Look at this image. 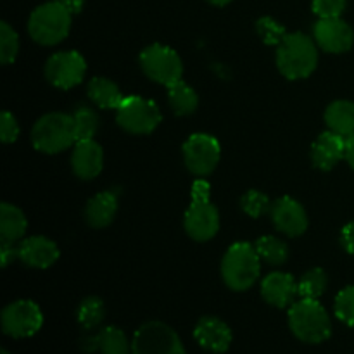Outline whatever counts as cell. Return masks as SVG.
I'll use <instances>...</instances> for the list:
<instances>
[{
  "label": "cell",
  "instance_id": "6da1fadb",
  "mask_svg": "<svg viewBox=\"0 0 354 354\" xmlns=\"http://www.w3.org/2000/svg\"><path fill=\"white\" fill-rule=\"evenodd\" d=\"M277 66L287 80H304L318 66V45L304 33H287L277 48Z\"/></svg>",
  "mask_w": 354,
  "mask_h": 354
},
{
  "label": "cell",
  "instance_id": "7a4b0ae2",
  "mask_svg": "<svg viewBox=\"0 0 354 354\" xmlns=\"http://www.w3.org/2000/svg\"><path fill=\"white\" fill-rule=\"evenodd\" d=\"M73 14L62 0H48L31 12L28 33L37 44L52 47L64 40L71 30Z\"/></svg>",
  "mask_w": 354,
  "mask_h": 354
},
{
  "label": "cell",
  "instance_id": "3957f363",
  "mask_svg": "<svg viewBox=\"0 0 354 354\" xmlns=\"http://www.w3.org/2000/svg\"><path fill=\"white\" fill-rule=\"evenodd\" d=\"M261 273V258L249 242H235L221 259V277L228 289L235 292L248 290L258 282Z\"/></svg>",
  "mask_w": 354,
  "mask_h": 354
},
{
  "label": "cell",
  "instance_id": "277c9868",
  "mask_svg": "<svg viewBox=\"0 0 354 354\" xmlns=\"http://www.w3.org/2000/svg\"><path fill=\"white\" fill-rule=\"evenodd\" d=\"M289 327L299 341L320 344L332 335V322L318 299H303L290 306Z\"/></svg>",
  "mask_w": 354,
  "mask_h": 354
},
{
  "label": "cell",
  "instance_id": "5b68a950",
  "mask_svg": "<svg viewBox=\"0 0 354 354\" xmlns=\"http://www.w3.org/2000/svg\"><path fill=\"white\" fill-rule=\"evenodd\" d=\"M31 144L44 154H59L76 144L73 116L66 113H48L41 116L31 130Z\"/></svg>",
  "mask_w": 354,
  "mask_h": 354
},
{
  "label": "cell",
  "instance_id": "8992f818",
  "mask_svg": "<svg viewBox=\"0 0 354 354\" xmlns=\"http://www.w3.org/2000/svg\"><path fill=\"white\" fill-rule=\"evenodd\" d=\"M140 68L144 75L162 86L182 82L183 62L180 55L168 45H149L140 54Z\"/></svg>",
  "mask_w": 354,
  "mask_h": 354
},
{
  "label": "cell",
  "instance_id": "52a82bcc",
  "mask_svg": "<svg viewBox=\"0 0 354 354\" xmlns=\"http://www.w3.org/2000/svg\"><path fill=\"white\" fill-rule=\"evenodd\" d=\"M162 116L158 104L140 95L124 97L116 109V121L124 131L131 135L152 133L161 123Z\"/></svg>",
  "mask_w": 354,
  "mask_h": 354
},
{
  "label": "cell",
  "instance_id": "ba28073f",
  "mask_svg": "<svg viewBox=\"0 0 354 354\" xmlns=\"http://www.w3.org/2000/svg\"><path fill=\"white\" fill-rule=\"evenodd\" d=\"M131 354H187L180 335L162 322H147L131 339Z\"/></svg>",
  "mask_w": 354,
  "mask_h": 354
},
{
  "label": "cell",
  "instance_id": "9c48e42d",
  "mask_svg": "<svg viewBox=\"0 0 354 354\" xmlns=\"http://www.w3.org/2000/svg\"><path fill=\"white\" fill-rule=\"evenodd\" d=\"M0 322L6 335L14 339H26L40 330L44 325V315L37 303L30 299H19L3 308Z\"/></svg>",
  "mask_w": 354,
  "mask_h": 354
},
{
  "label": "cell",
  "instance_id": "30bf717a",
  "mask_svg": "<svg viewBox=\"0 0 354 354\" xmlns=\"http://www.w3.org/2000/svg\"><path fill=\"white\" fill-rule=\"evenodd\" d=\"M221 158V145L213 135L194 133L183 144V161L196 176H207L216 169Z\"/></svg>",
  "mask_w": 354,
  "mask_h": 354
},
{
  "label": "cell",
  "instance_id": "8fae6325",
  "mask_svg": "<svg viewBox=\"0 0 354 354\" xmlns=\"http://www.w3.org/2000/svg\"><path fill=\"white\" fill-rule=\"evenodd\" d=\"M86 61L76 50H62L50 55L45 64V78L55 88L69 90L83 82Z\"/></svg>",
  "mask_w": 354,
  "mask_h": 354
},
{
  "label": "cell",
  "instance_id": "7c38bea8",
  "mask_svg": "<svg viewBox=\"0 0 354 354\" xmlns=\"http://www.w3.org/2000/svg\"><path fill=\"white\" fill-rule=\"evenodd\" d=\"M313 40L328 54H344L353 47L354 31L341 17H320L313 26Z\"/></svg>",
  "mask_w": 354,
  "mask_h": 354
},
{
  "label": "cell",
  "instance_id": "4fadbf2b",
  "mask_svg": "<svg viewBox=\"0 0 354 354\" xmlns=\"http://www.w3.org/2000/svg\"><path fill=\"white\" fill-rule=\"evenodd\" d=\"M183 227L194 241H211L220 230V213L211 201H192L185 211Z\"/></svg>",
  "mask_w": 354,
  "mask_h": 354
},
{
  "label": "cell",
  "instance_id": "5bb4252c",
  "mask_svg": "<svg viewBox=\"0 0 354 354\" xmlns=\"http://www.w3.org/2000/svg\"><path fill=\"white\" fill-rule=\"evenodd\" d=\"M273 225L289 237H299L308 230V214L304 207L292 197H280L270 209Z\"/></svg>",
  "mask_w": 354,
  "mask_h": 354
},
{
  "label": "cell",
  "instance_id": "9a60e30c",
  "mask_svg": "<svg viewBox=\"0 0 354 354\" xmlns=\"http://www.w3.org/2000/svg\"><path fill=\"white\" fill-rule=\"evenodd\" d=\"M17 259L30 268L47 270L59 259V248L50 239L33 235L17 244Z\"/></svg>",
  "mask_w": 354,
  "mask_h": 354
},
{
  "label": "cell",
  "instance_id": "2e32d148",
  "mask_svg": "<svg viewBox=\"0 0 354 354\" xmlns=\"http://www.w3.org/2000/svg\"><path fill=\"white\" fill-rule=\"evenodd\" d=\"M348 138L335 131H324L311 145V161L322 171H330L346 158Z\"/></svg>",
  "mask_w": 354,
  "mask_h": 354
},
{
  "label": "cell",
  "instance_id": "e0dca14e",
  "mask_svg": "<svg viewBox=\"0 0 354 354\" xmlns=\"http://www.w3.org/2000/svg\"><path fill=\"white\" fill-rule=\"evenodd\" d=\"M261 296L268 304L275 308H289L299 296L297 282L292 275L283 272H273L263 279Z\"/></svg>",
  "mask_w": 354,
  "mask_h": 354
},
{
  "label": "cell",
  "instance_id": "ac0fdd59",
  "mask_svg": "<svg viewBox=\"0 0 354 354\" xmlns=\"http://www.w3.org/2000/svg\"><path fill=\"white\" fill-rule=\"evenodd\" d=\"M73 173L80 180H93L104 168V151L95 140H80L71 154Z\"/></svg>",
  "mask_w": 354,
  "mask_h": 354
},
{
  "label": "cell",
  "instance_id": "d6986e66",
  "mask_svg": "<svg viewBox=\"0 0 354 354\" xmlns=\"http://www.w3.org/2000/svg\"><path fill=\"white\" fill-rule=\"evenodd\" d=\"M194 337L201 348L211 353H225L232 344L230 327L216 317L201 318L194 328Z\"/></svg>",
  "mask_w": 354,
  "mask_h": 354
},
{
  "label": "cell",
  "instance_id": "ffe728a7",
  "mask_svg": "<svg viewBox=\"0 0 354 354\" xmlns=\"http://www.w3.org/2000/svg\"><path fill=\"white\" fill-rule=\"evenodd\" d=\"M118 213V192L106 190L88 201L85 207V220L93 228H106L113 223Z\"/></svg>",
  "mask_w": 354,
  "mask_h": 354
},
{
  "label": "cell",
  "instance_id": "44dd1931",
  "mask_svg": "<svg viewBox=\"0 0 354 354\" xmlns=\"http://www.w3.org/2000/svg\"><path fill=\"white\" fill-rule=\"evenodd\" d=\"M83 349L88 353L100 351L102 354H131V342L124 332L118 327H106L97 335L83 341Z\"/></svg>",
  "mask_w": 354,
  "mask_h": 354
},
{
  "label": "cell",
  "instance_id": "7402d4cb",
  "mask_svg": "<svg viewBox=\"0 0 354 354\" xmlns=\"http://www.w3.org/2000/svg\"><path fill=\"white\" fill-rule=\"evenodd\" d=\"M28 230V221L23 211L9 203L0 206V242L17 244L24 239Z\"/></svg>",
  "mask_w": 354,
  "mask_h": 354
},
{
  "label": "cell",
  "instance_id": "603a6c76",
  "mask_svg": "<svg viewBox=\"0 0 354 354\" xmlns=\"http://www.w3.org/2000/svg\"><path fill=\"white\" fill-rule=\"evenodd\" d=\"M325 124L330 131L349 138L354 135V102L335 100L325 109Z\"/></svg>",
  "mask_w": 354,
  "mask_h": 354
},
{
  "label": "cell",
  "instance_id": "cb8c5ba5",
  "mask_svg": "<svg viewBox=\"0 0 354 354\" xmlns=\"http://www.w3.org/2000/svg\"><path fill=\"white\" fill-rule=\"evenodd\" d=\"M86 93H88L90 100L100 109H118L124 99L120 86L107 78L90 80Z\"/></svg>",
  "mask_w": 354,
  "mask_h": 354
},
{
  "label": "cell",
  "instance_id": "d4e9b609",
  "mask_svg": "<svg viewBox=\"0 0 354 354\" xmlns=\"http://www.w3.org/2000/svg\"><path fill=\"white\" fill-rule=\"evenodd\" d=\"M168 102L176 116H190L197 111L199 97H197L196 90L192 86L178 82L175 85L168 86Z\"/></svg>",
  "mask_w": 354,
  "mask_h": 354
},
{
  "label": "cell",
  "instance_id": "484cf974",
  "mask_svg": "<svg viewBox=\"0 0 354 354\" xmlns=\"http://www.w3.org/2000/svg\"><path fill=\"white\" fill-rule=\"evenodd\" d=\"M256 251H258L259 258L268 265H283L289 258V248L283 241L273 237V235H265V237L258 239L254 244Z\"/></svg>",
  "mask_w": 354,
  "mask_h": 354
},
{
  "label": "cell",
  "instance_id": "4316f807",
  "mask_svg": "<svg viewBox=\"0 0 354 354\" xmlns=\"http://www.w3.org/2000/svg\"><path fill=\"white\" fill-rule=\"evenodd\" d=\"M73 116V123H75V133L76 142L80 140H92L95 137L97 130H99V116L92 107L80 106Z\"/></svg>",
  "mask_w": 354,
  "mask_h": 354
},
{
  "label": "cell",
  "instance_id": "83f0119b",
  "mask_svg": "<svg viewBox=\"0 0 354 354\" xmlns=\"http://www.w3.org/2000/svg\"><path fill=\"white\" fill-rule=\"evenodd\" d=\"M78 324L80 327L85 328V330H93V328L99 327L104 322L106 317V308H104L102 299L99 297H86L82 301L78 308Z\"/></svg>",
  "mask_w": 354,
  "mask_h": 354
},
{
  "label": "cell",
  "instance_id": "f1b7e54d",
  "mask_svg": "<svg viewBox=\"0 0 354 354\" xmlns=\"http://www.w3.org/2000/svg\"><path fill=\"white\" fill-rule=\"evenodd\" d=\"M327 273L322 268H313L304 273L301 280L297 282L299 296L303 299H320L327 289Z\"/></svg>",
  "mask_w": 354,
  "mask_h": 354
},
{
  "label": "cell",
  "instance_id": "f546056e",
  "mask_svg": "<svg viewBox=\"0 0 354 354\" xmlns=\"http://www.w3.org/2000/svg\"><path fill=\"white\" fill-rule=\"evenodd\" d=\"M17 54H19V37L9 23L2 21L0 23V62L3 66L10 64L16 61Z\"/></svg>",
  "mask_w": 354,
  "mask_h": 354
},
{
  "label": "cell",
  "instance_id": "4dcf8cb0",
  "mask_svg": "<svg viewBox=\"0 0 354 354\" xmlns=\"http://www.w3.org/2000/svg\"><path fill=\"white\" fill-rule=\"evenodd\" d=\"M272 204L273 203H270L268 196H265L259 190H248L241 199L242 211L251 218H259L268 213L272 209Z\"/></svg>",
  "mask_w": 354,
  "mask_h": 354
},
{
  "label": "cell",
  "instance_id": "1f68e13d",
  "mask_svg": "<svg viewBox=\"0 0 354 354\" xmlns=\"http://www.w3.org/2000/svg\"><path fill=\"white\" fill-rule=\"evenodd\" d=\"M256 30H258V35L261 37V40L265 41L266 45H277L279 47L283 41V38L287 37V31L279 21H275L273 17H261L256 23Z\"/></svg>",
  "mask_w": 354,
  "mask_h": 354
},
{
  "label": "cell",
  "instance_id": "d6a6232c",
  "mask_svg": "<svg viewBox=\"0 0 354 354\" xmlns=\"http://www.w3.org/2000/svg\"><path fill=\"white\" fill-rule=\"evenodd\" d=\"M335 317L342 322V324L354 327V286L346 287L335 297L334 304Z\"/></svg>",
  "mask_w": 354,
  "mask_h": 354
},
{
  "label": "cell",
  "instance_id": "836d02e7",
  "mask_svg": "<svg viewBox=\"0 0 354 354\" xmlns=\"http://www.w3.org/2000/svg\"><path fill=\"white\" fill-rule=\"evenodd\" d=\"M313 12L318 17H341L348 0H313Z\"/></svg>",
  "mask_w": 354,
  "mask_h": 354
},
{
  "label": "cell",
  "instance_id": "e575fe53",
  "mask_svg": "<svg viewBox=\"0 0 354 354\" xmlns=\"http://www.w3.org/2000/svg\"><path fill=\"white\" fill-rule=\"evenodd\" d=\"M19 124H17L14 114H10L9 111H3L2 118H0V138H2L3 144L16 142L19 137Z\"/></svg>",
  "mask_w": 354,
  "mask_h": 354
},
{
  "label": "cell",
  "instance_id": "d590c367",
  "mask_svg": "<svg viewBox=\"0 0 354 354\" xmlns=\"http://www.w3.org/2000/svg\"><path fill=\"white\" fill-rule=\"evenodd\" d=\"M192 201H209L211 197V185L206 182V180H196L192 183Z\"/></svg>",
  "mask_w": 354,
  "mask_h": 354
},
{
  "label": "cell",
  "instance_id": "8d00e7d4",
  "mask_svg": "<svg viewBox=\"0 0 354 354\" xmlns=\"http://www.w3.org/2000/svg\"><path fill=\"white\" fill-rule=\"evenodd\" d=\"M17 258V245L9 242H0V263L2 268H7Z\"/></svg>",
  "mask_w": 354,
  "mask_h": 354
},
{
  "label": "cell",
  "instance_id": "74e56055",
  "mask_svg": "<svg viewBox=\"0 0 354 354\" xmlns=\"http://www.w3.org/2000/svg\"><path fill=\"white\" fill-rule=\"evenodd\" d=\"M341 242L349 254H354V221L346 225L341 232Z\"/></svg>",
  "mask_w": 354,
  "mask_h": 354
},
{
  "label": "cell",
  "instance_id": "f35d334b",
  "mask_svg": "<svg viewBox=\"0 0 354 354\" xmlns=\"http://www.w3.org/2000/svg\"><path fill=\"white\" fill-rule=\"evenodd\" d=\"M62 2L71 10V14H78L83 9V0H62Z\"/></svg>",
  "mask_w": 354,
  "mask_h": 354
},
{
  "label": "cell",
  "instance_id": "ab89813d",
  "mask_svg": "<svg viewBox=\"0 0 354 354\" xmlns=\"http://www.w3.org/2000/svg\"><path fill=\"white\" fill-rule=\"evenodd\" d=\"M346 159H348L349 166L354 169V135L348 138V149H346Z\"/></svg>",
  "mask_w": 354,
  "mask_h": 354
},
{
  "label": "cell",
  "instance_id": "60d3db41",
  "mask_svg": "<svg viewBox=\"0 0 354 354\" xmlns=\"http://www.w3.org/2000/svg\"><path fill=\"white\" fill-rule=\"evenodd\" d=\"M207 2L211 3V6H218V7H223L227 6V3H230L232 0H207Z\"/></svg>",
  "mask_w": 354,
  "mask_h": 354
},
{
  "label": "cell",
  "instance_id": "b9f144b4",
  "mask_svg": "<svg viewBox=\"0 0 354 354\" xmlns=\"http://www.w3.org/2000/svg\"><path fill=\"white\" fill-rule=\"evenodd\" d=\"M0 354H10V353L7 351V349H2V351H0Z\"/></svg>",
  "mask_w": 354,
  "mask_h": 354
}]
</instances>
